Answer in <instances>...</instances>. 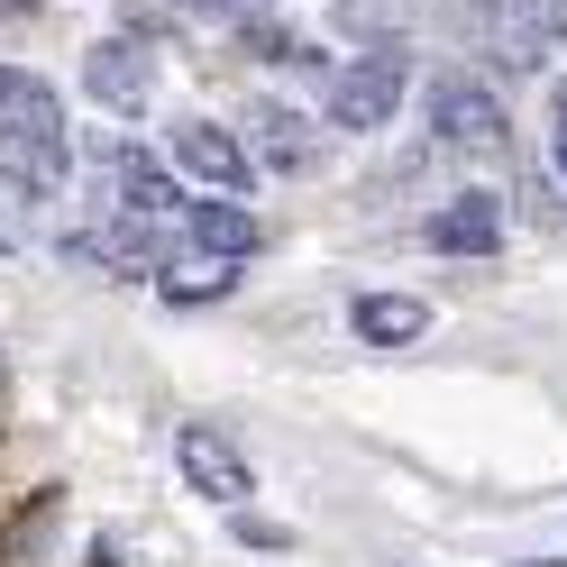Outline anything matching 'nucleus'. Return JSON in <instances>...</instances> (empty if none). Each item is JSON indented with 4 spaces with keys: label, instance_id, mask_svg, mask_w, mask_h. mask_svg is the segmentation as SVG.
Returning <instances> with one entry per match:
<instances>
[{
    "label": "nucleus",
    "instance_id": "nucleus-9",
    "mask_svg": "<svg viewBox=\"0 0 567 567\" xmlns=\"http://www.w3.org/2000/svg\"><path fill=\"white\" fill-rule=\"evenodd\" d=\"M431 10H449V0H330V19L358 47H394V38H412V28H431Z\"/></svg>",
    "mask_w": 567,
    "mask_h": 567
},
{
    "label": "nucleus",
    "instance_id": "nucleus-16",
    "mask_svg": "<svg viewBox=\"0 0 567 567\" xmlns=\"http://www.w3.org/2000/svg\"><path fill=\"white\" fill-rule=\"evenodd\" d=\"M549 147H558V174H567V83L549 92Z\"/></svg>",
    "mask_w": 567,
    "mask_h": 567
},
{
    "label": "nucleus",
    "instance_id": "nucleus-17",
    "mask_svg": "<svg viewBox=\"0 0 567 567\" xmlns=\"http://www.w3.org/2000/svg\"><path fill=\"white\" fill-rule=\"evenodd\" d=\"M184 10H247V0H184Z\"/></svg>",
    "mask_w": 567,
    "mask_h": 567
},
{
    "label": "nucleus",
    "instance_id": "nucleus-15",
    "mask_svg": "<svg viewBox=\"0 0 567 567\" xmlns=\"http://www.w3.org/2000/svg\"><path fill=\"white\" fill-rule=\"evenodd\" d=\"M238 540H247V549H293V530H284V522H257V513L238 504Z\"/></svg>",
    "mask_w": 567,
    "mask_h": 567
},
{
    "label": "nucleus",
    "instance_id": "nucleus-6",
    "mask_svg": "<svg viewBox=\"0 0 567 567\" xmlns=\"http://www.w3.org/2000/svg\"><path fill=\"white\" fill-rule=\"evenodd\" d=\"M174 467H184V485L210 494V504H247V494H257V467H247L220 431H202V421H184V431H174Z\"/></svg>",
    "mask_w": 567,
    "mask_h": 567
},
{
    "label": "nucleus",
    "instance_id": "nucleus-5",
    "mask_svg": "<svg viewBox=\"0 0 567 567\" xmlns=\"http://www.w3.org/2000/svg\"><path fill=\"white\" fill-rule=\"evenodd\" d=\"M238 147H247L257 174H311V165H321V128H311L293 101H247Z\"/></svg>",
    "mask_w": 567,
    "mask_h": 567
},
{
    "label": "nucleus",
    "instance_id": "nucleus-10",
    "mask_svg": "<svg viewBox=\"0 0 567 567\" xmlns=\"http://www.w3.org/2000/svg\"><path fill=\"white\" fill-rule=\"evenodd\" d=\"M348 321H358L367 348H412L421 330H431V302H412V293H358Z\"/></svg>",
    "mask_w": 567,
    "mask_h": 567
},
{
    "label": "nucleus",
    "instance_id": "nucleus-8",
    "mask_svg": "<svg viewBox=\"0 0 567 567\" xmlns=\"http://www.w3.org/2000/svg\"><path fill=\"white\" fill-rule=\"evenodd\" d=\"M431 257H494V238H504V210H494V193H449L431 210Z\"/></svg>",
    "mask_w": 567,
    "mask_h": 567
},
{
    "label": "nucleus",
    "instance_id": "nucleus-4",
    "mask_svg": "<svg viewBox=\"0 0 567 567\" xmlns=\"http://www.w3.org/2000/svg\"><path fill=\"white\" fill-rule=\"evenodd\" d=\"M403 92H412L403 55L394 47H367L358 64H339V74H330V120L339 128H384V120L403 111Z\"/></svg>",
    "mask_w": 567,
    "mask_h": 567
},
{
    "label": "nucleus",
    "instance_id": "nucleus-12",
    "mask_svg": "<svg viewBox=\"0 0 567 567\" xmlns=\"http://www.w3.org/2000/svg\"><path fill=\"white\" fill-rule=\"evenodd\" d=\"M111 193L137 210V220H174V184L156 174L147 147H111Z\"/></svg>",
    "mask_w": 567,
    "mask_h": 567
},
{
    "label": "nucleus",
    "instance_id": "nucleus-13",
    "mask_svg": "<svg viewBox=\"0 0 567 567\" xmlns=\"http://www.w3.org/2000/svg\"><path fill=\"white\" fill-rule=\"evenodd\" d=\"M238 266H247V257H210V247H202L193 266H156V293H165V302H220L229 284H238Z\"/></svg>",
    "mask_w": 567,
    "mask_h": 567
},
{
    "label": "nucleus",
    "instance_id": "nucleus-11",
    "mask_svg": "<svg viewBox=\"0 0 567 567\" xmlns=\"http://www.w3.org/2000/svg\"><path fill=\"white\" fill-rule=\"evenodd\" d=\"M165 229H184L193 247H210V257H247V247H257V220L229 210V202H174Z\"/></svg>",
    "mask_w": 567,
    "mask_h": 567
},
{
    "label": "nucleus",
    "instance_id": "nucleus-18",
    "mask_svg": "<svg viewBox=\"0 0 567 567\" xmlns=\"http://www.w3.org/2000/svg\"><path fill=\"white\" fill-rule=\"evenodd\" d=\"M522 567H558V558H522Z\"/></svg>",
    "mask_w": 567,
    "mask_h": 567
},
{
    "label": "nucleus",
    "instance_id": "nucleus-14",
    "mask_svg": "<svg viewBox=\"0 0 567 567\" xmlns=\"http://www.w3.org/2000/svg\"><path fill=\"white\" fill-rule=\"evenodd\" d=\"M238 19H247V10H238ZM238 38H247V55H266V64H321V47H302L284 19H247Z\"/></svg>",
    "mask_w": 567,
    "mask_h": 567
},
{
    "label": "nucleus",
    "instance_id": "nucleus-7",
    "mask_svg": "<svg viewBox=\"0 0 567 567\" xmlns=\"http://www.w3.org/2000/svg\"><path fill=\"white\" fill-rule=\"evenodd\" d=\"M174 165L193 174V184H210V193H247V147H238V128H220V120H174V147H165Z\"/></svg>",
    "mask_w": 567,
    "mask_h": 567
},
{
    "label": "nucleus",
    "instance_id": "nucleus-2",
    "mask_svg": "<svg viewBox=\"0 0 567 567\" xmlns=\"http://www.w3.org/2000/svg\"><path fill=\"white\" fill-rule=\"evenodd\" d=\"M421 111H431V137H440V147H467V156H504V137H513V128H504V101H494V83L467 74V64H440Z\"/></svg>",
    "mask_w": 567,
    "mask_h": 567
},
{
    "label": "nucleus",
    "instance_id": "nucleus-3",
    "mask_svg": "<svg viewBox=\"0 0 567 567\" xmlns=\"http://www.w3.org/2000/svg\"><path fill=\"white\" fill-rule=\"evenodd\" d=\"M83 92L101 101V111L137 120V111L156 101V38H147V28H120V38H101V47L83 55Z\"/></svg>",
    "mask_w": 567,
    "mask_h": 567
},
{
    "label": "nucleus",
    "instance_id": "nucleus-1",
    "mask_svg": "<svg viewBox=\"0 0 567 567\" xmlns=\"http://www.w3.org/2000/svg\"><path fill=\"white\" fill-rule=\"evenodd\" d=\"M0 174H10L28 202H47L64 184V111H55V92L38 74H19V64H0Z\"/></svg>",
    "mask_w": 567,
    "mask_h": 567
}]
</instances>
